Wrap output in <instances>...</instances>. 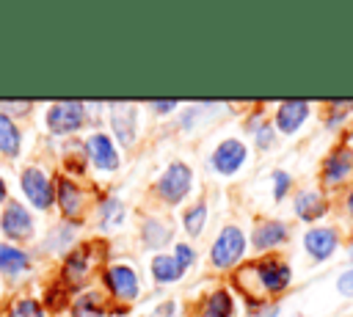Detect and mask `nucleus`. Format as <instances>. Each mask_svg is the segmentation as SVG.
Returning a JSON list of instances; mask_svg holds the SVG:
<instances>
[{"instance_id": "a211bd4d", "label": "nucleus", "mask_w": 353, "mask_h": 317, "mask_svg": "<svg viewBox=\"0 0 353 317\" xmlns=\"http://www.w3.org/2000/svg\"><path fill=\"white\" fill-rule=\"evenodd\" d=\"M0 152L6 154H17L19 152V132L14 127V121L8 116L0 113Z\"/></svg>"}, {"instance_id": "9d476101", "label": "nucleus", "mask_w": 353, "mask_h": 317, "mask_svg": "<svg viewBox=\"0 0 353 317\" xmlns=\"http://www.w3.org/2000/svg\"><path fill=\"white\" fill-rule=\"evenodd\" d=\"M108 284H110V289L119 295V298H124V300H130V298H135L138 295V278H135V273L130 270V267H124V265H116V267H110L108 270Z\"/></svg>"}, {"instance_id": "aec40b11", "label": "nucleus", "mask_w": 353, "mask_h": 317, "mask_svg": "<svg viewBox=\"0 0 353 317\" xmlns=\"http://www.w3.org/2000/svg\"><path fill=\"white\" fill-rule=\"evenodd\" d=\"M28 267V256L17 248H8V245H0V270L6 273H17V270H25Z\"/></svg>"}, {"instance_id": "f3484780", "label": "nucleus", "mask_w": 353, "mask_h": 317, "mask_svg": "<svg viewBox=\"0 0 353 317\" xmlns=\"http://www.w3.org/2000/svg\"><path fill=\"white\" fill-rule=\"evenodd\" d=\"M232 314V298L218 289L212 292L207 300H204V309H201V317H229Z\"/></svg>"}, {"instance_id": "b1692460", "label": "nucleus", "mask_w": 353, "mask_h": 317, "mask_svg": "<svg viewBox=\"0 0 353 317\" xmlns=\"http://www.w3.org/2000/svg\"><path fill=\"white\" fill-rule=\"evenodd\" d=\"M74 317H99V309H97L94 298H83V300L74 306Z\"/></svg>"}, {"instance_id": "4468645a", "label": "nucleus", "mask_w": 353, "mask_h": 317, "mask_svg": "<svg viewBox=\"0 0 353 317\" xmlns=\"http://www.w3.org/2000/svg\"><path fill=\"white\" fill-rule=\"evenodd\" d=\"M284 237H287V226L279 223V221H268V223H262V226L254 232V245H256V248H273V245H279Z\"/></svg>"}, {"instance_id": "ddd939ff", "label": "nucleus", "mask_w": 353, "mask_h": 317, "mask_svg": "<svg viewBox=\"0 0 353 317\" xmlns=\"http://www.w3.org/2000/svg\"><path fill=\"white\" fill-rule=\"evenodd\" d=\"M110 119H113V130H116L119 141H121L124 146H130L132 138H135V135H132V132H135V110L116 105V113H113Z\"/></svg>"}, {"instance_id": "4be33fe9", "label": "nucleus", "mask_w": 353, "mask_h": 317, "mask_svg": "<svg viewBox=\"0 0 353 317\" xmlns=\"http://www.w3.org/2000/svg\"><path fill=\"white\" fill-rule=\"evenodd\" d=\"M11 317H44V314H41V306L36 300H19L11 309Z\"/></svg>"}, {"instance_id": "7c9ffc66", "label": "nucleus", "mask_w": 353, "mask_h": 317, "mask_svg": "<svg viewBox=\"0 0 353 317\" xmlns=\"http://www.w3.org/2000/svg\"><path fill=\"white\" fill-rule=\"evenodd\" d=\"M347 212H350V215H353V190H350V193H347Z\"/></svg>"}, {"instance_id": "6ab92c4d", "label": "nucleus", "mask_w": 353, "mask_h": 317, "mask_svg": "<svg viewBox=\"0 0 353 317\" xmlns=\"http://www.w3.org/2000/svg\"><path fill=\"white\" fill-rule=\"evenodd\" d=\"M152 273H154L157 281H174V278L182 276V267H179V262L174 256H154Z\"/></svg>"}, {"instance_id": "393cba45", "label": "nucleus", "mask_w": 353, "mask_h": 317, "mask_svg": "<svg viewBox=\"0 0 353 317\" xmlns=\"http://www.w3.org/2000/svg\"><path fill=\"white\" fill-rule=\"evenodd\" d=\"M102 221L105 223H119L121 221V204L119 201H105V207H102Z\"/></svg>"}, {"instance_id": "cd10ccee", "label": "nucleus", "mask_w": 353, "mask_h": 317, "mask_svg": "<svg viewBox=\"0 0 353 317\" xmlns=\"http://www.w3.org/2000/svg\"><path fill=\"white\" fill-rule=\"evenodd\" d=\"M339 292L353 295V267H350L347 273H342V276H339Z\"/></svg>"}, {"instance_id": "f8f14e48", "label": "nucleus", "mask_w": 353, "mask_h": 317, "mask_svg": "<svg viewBox=\"0 0 353 317\" xmlns=\"http://www.w3.org/2000/svg\"><path fill=\"white\" fill-rule=\"evenodd\" d=\"M88 152H91V157H94V163H97L99 168H116V165H119L116 152H113L108 135H91V141H88Z\"/></svg>"}, {"instance_id": "20e7f679", "label": "nucleus", "mask_w": 353, "mask_h": 317, "mask_svg": "<svg viewBox=\"0 0 353 317\" xmlns=\"http://www.w3.org/2000/svg\"><path fill=\"white\" fill-rule=\"evenodd\" d=\"M22 190H25V196H28L36 207H41V209H47V207L52 204V187H50V179H47L39 168H28V171H22Z\"/></svg>"}, {"instance_id": "2eb2a0df", "label": "nucleus", "mask_w": 353, "mask_h": 317, "mask_svg": "<svg viewBox=\"0 0 353 317\" xmlns=\"http://www.w3.org/2000/svg\"><path fill=\"white\" fill-rule=\"evenodd\" d=\"M295 212L303 218V221H317L323 212H325V201H323V196L320 193H301L298 198H295Z\"/></svg>"}, {"instance_id": "412c9836", "label": "nucleus", "mask_w": 353, "mask_h": 317, "mask_svg": "<svg viewBox=\"0 0 353 317\" xmlns=\"http://www.w3.org/2000/svg\"><path fill=\"white\" fill-rule=\"evenodd\" d=\"M204 218H207V209H204V204L193 207V209L185 215V229H188L190 234H199V232H201V226H204Z\"/></svg>"}, {"instance_id": "5701e85b", "label": "nucleus", "mask_w": 353, "mask_h": 317, "mask_svg": "<svg viewBox=\"0 0 353 317\" xmlns=\"http://www.w3.org/2000/svg\"><path fill=\"white\" fill-rule=\"evenodd\" d=\"M143 234H146V240H149L152 245H160V243H165V237H168V232H165L163 226H157L154 221H149V223H146Z\"/></svg>"}, {"instance_id": "bb28decb", "label": "nucleus", "mask_w": 353, "mask_h": 317, "mask_svg": "<svg viewBox=\"0 0 353 317\" xmlns=\"http://www.w3.org/2000/svg\"><path fill=\"white\" fill-rule=\"evenodd\" d=\"M176 262H179V267H188L190 262H193V251L188 248V245H176V256H174Z\"/></svg>"}, {"instance_id": "9b49d317", "label": "nucleus", "mask_w": 353, "mask_h": 317, "mask_svg": "<svg viewBox=\"0 0 353 317\" xmlns=\"http://www.w3.org/2000/svg\"><path fill=\"white\" fill-rule=\"evenodd\" d=\"M350 171H353V152L350 149H336L323 165V176L328 185H339Z\"/></svg>"}, {"instance_id": "0eeeda50", "label": "nucleus", "mask_w": 353, "mask_h": 317, "mask_svg": "<svg viewBox=\"0 0 353 317\" xmlns=\"http://www.w3.org/2000/svg\"><path fill=\"white\" fill-rule=\"evenodd\" d=\"M245 160V146L240 141H223L215 154H212V165L221 171V174H234Z\"/></svg>"}, {"instance_id": "f03ea898", "label": "nucleus", "mask_w": 353, "mask_h": 317, "mask_svg": "<svg viewBox=\"0 0 353 317\" xmlns=\"http://www.w3.org/2000/svg\"><path fill=\"white\" fill-rule=\"evenodd\" d=\"M188 187H190V168L185 163L168 165V171L163 174V179L157 185V190H160V196L165 201H179L188 193Z\"/></svg>"}, {"instance_id": "f257e3e1", "label": "nucleus", "mask_w": 353, "mask_h": 317, "mask_svg": "<svg viewBox=\"0 0 353 317\" xmlns=\"http://www.w3.org/2000/svg\"><path fill=\"white\" fill-rule=\"evenodd\" d=\"M243 248H245L243 232H240L237 226H226V229L218 234L215 245H212V265H215V267H229V265H234V262L243 256Z\"/></svg>"}, {"instance_id": "c85d7f7f", "label": "nucleus", "mask_w": 353, "mask_h": 317, "mask_svg": "<svg viewBox=\"0 0 353 317\" xmlns=\"http://www.w3.org/2000/svg\"><path fill=\"white\" fill-rule=\"evenodd\" d=\"M152 108H154V110H160V113H165V110H174V108H176V102H168V99H165V102H154Z\"/></svg>"}, {"instance_id": "7ed1b4c3", "label": "nucleus", "mask_w": 353, "mask_h": 317, "mask_svg": "<svg viewBox=\"0 0 353 317\" xmlns=\"http://www.w3.org/2000/svg\"><path fill=\"white\" fill-rule=\"evenodd\" d=\"M47 124L52 132H72L83 124V105L80 102H58L47 113Z\"/></svg>"}, {"instance_id": "a878e982", "label": "nucleus", "mask_w": 353, "mask_h": 317, "mask_svg": "<svg viewBox=\"0 0 353 317\" xmlns=\"http://www.w3.org/2000/svg\"><path fill=\"white\" fill-rule=\"evenodd\" d=\"M273 179H276V190H273V193H276V198H281V196L287 193V187H290V176H287L284 171H276Z\"/></svg>"}, {"instance_id": "39448f33", "label": "nucleus", "mask_w": 353, "mask_h": 317, "mask_svg": "<svg viewBox=\"0 0 353 317\" xmlns=\"http://www.w3.org/2000/svg\"><path fill=\"white\" fill-rule=\"evenodd\" d=\"M303 245H306V251H309L314 259H328V256L336 251L339 240H336V232H334V229L317 226V229H309V232H306Z\"/></svg>"}, {"instance_id": "dca6fc26", "label": "nucleus", "mask_w": 353, "mask_h": 317, "mask_svg": "<svg viewBox=\"0 0 353 317\" xmlns=\"http://www.w3.org/2000/svg\"><path fill=\"white\" fill-rule=\"evenodd\" d=\"M58 198H61V207H63V212H66L69 218H74V215L80 212L83 196H80V190L74 187L72 179H61V182H58Z\"/></svg>"}, {"instance_id": "2f4dec72", "label": "nucleus", "mask_w": 353, "mask_h": 317, "mask_svg": "<svg viewBox=\"0 0 353 317\" xmlns=\"http://www.w3.org/2000/svg\"><path fill=\"white\" fill-rule=\"evenodd\" d=\"M3 196H6V185H3V179H0V201H3Z\"/></svg>"}, {"instance_id": "c756f323", "label": "nucleus", "mask_w": 353, "mask_h": 317, "mask_svg": "<svg viewBox=\"0 0 353 317\" xmlns=\"http://www.w3.org/2000/svg\"><path fill=\"white\" fill-rule=\"evenodd\" d=\"M268 143H270V130L265 127V130L259 132V146H268Z\"/></svg>"}, {"instance_id": "473e14b6", "label": "nucleus", "mask_w": 353, "mask_h": 317, "mask_svg": "<svg viewBox=\"0 0 353 317\" xmlns=\"http://www.w3.org/2000/svg\"><path fill=\"white\" fill-rule=\"evenodd\" d=\"M350 256H353V248H350Z\"/></svg>"}, {"instance_id": "1a4fd4ad", "label": "nucleus", "mask_w": 353, "mask_h": 317, "mask_svg": "<svg viewBox=\"0 0 353 317\" xmlns=\"http://www.w3.org/2000/svg\"><path fill=\"white\" fill-rule=\"evenodd\" d=\"M30 229H33V226H30L28 209H22V204H8L6 212H3V232H6L8 237L22 240V237L30 234Z\"/></svg>"}, {"instance_id": "6e6552de", "label": "nucleus", "mask_w": 353, "mask_h": 317, "mask_svg": "<svg viewBox=\"0 0 353 317\" xmlns=\"http://www.w3.org/2000/svg\"><path fill=\"white\" fill-rule=\"evenodd\" d=\"M306 113H309V105H306L303 99L281 102V105H279V113H276V124H279L281 132H295V130L303 124Z\"/></svg>"}, {"instance_id": "423d86ee", "label": "nucleus", "mask_w": 353, "mask_h": 317, "mask_svg": "<svg viewBox=\"0 0 353 317\" xmlns=\"http://www.w3.org/2000/svg\"><path fill=\"white\" fill-rule=\"evenodd\" d=\"M254 270H256V278H259L262 289H268V292H279V289H284L290 284V267L284 262L270 259V262L254 265Z\"/></svg>"}]
</instances>
